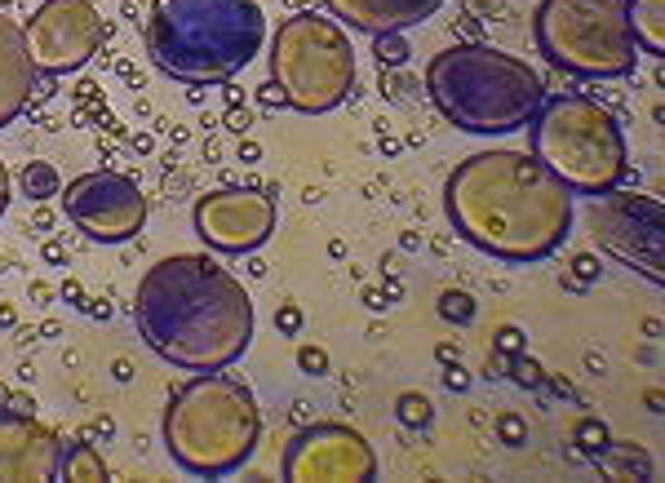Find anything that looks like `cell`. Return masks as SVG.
Instances as JSON below:
<instances>
[{
  "label": "cell",
  "mask_w": 665,
  "mask_h": 483,
  "mask_svg": "<svg viewBox=\"0 0 665 483\" xmlns=\"http://www.w3.org/2000/svg\"><path fill=\"white\" fill-rule=\"evenodd\" d=\"M32 67L45 76H71L89 63L111 36L102 14L89 0H45L23 27Z\"/></svg>",
  "instance_id": "obj_10"
},
{
  "label": "cell",
  "mask_w": 665,
  "mask_h": 483,
  "mask_svg": "<svg viewBox=\"0 0 665 483\" xmlns=\"http://www.w3.org/2000/svg\"><path fill=\"white\" fill-rule=\"evenodd\" d=\"M630 36L648 54H665V0H626Z\"/></svg>",
  "instance_id": "obj_17"
},
{
  "label": "cell",
  "mask_w": 665,
  "mask_h": 483,
  "mask_svg": "<svg viewBox=\"0 0 665 483\" xmlns=\"http://www.w3.org/2000/svg\"><path fill=\"white\" fill-rule=\"evenodd\" d=\"M506 373H510V377H515V382H519V386H546V373H541V368H537V364H532V359H528L524 351H519V355H510V359H506Z\"/></svg>",
  "instance_id": "obj_23"
},
{
  "label": "cell",
  "mask_w": 665,
  "mask_h": 483,
  "mask_svg": "<svg viewBox=\"0 0 665 483\" xmlns=\"http://www.w3.org/2000/svg\"><path fill=\"white\" fill-rule=\"evenodd\" d=\"M435 311H439V320H448V324H470L475 320V297L462 293V289H448V293H439V302H435Z\"/></svg>",
  "instance_id": "obj_21"
},
{
  "label": "cell",
  "mask_w": 665,
  "mask_h": 483,
  "mask_svg": "<svg viewBox=\"0 0 665 483\" xmlns=\"http://www.w3.org/2000/svg\"><path fill=\"white\" fill-rule=\"evenodd\" d=\"M435 355H439V364H457V346H448V342H444V346H439V351H435Z\"/></svg>",
  "instance_id": "obj_37"
},
{
  "label": "cell",
  "mask_w": 665,
  "mask_h": 483,
  "mask_svg": "<svg viewBox=\"0 0 665 483\" xmlns=\"http://www.w3.org/2000/svg\"><path fill=\"white\" fill-rule=\"evenodd\" d=\"M14 324H18L14 306H9V302H0V328H14Z\"/></svg>",
  "instance_id": "obj_35"
},
{
  "label": "cell",
  "mask_w": 665,
  "mask_h": 483,
  "mask_svg": "<svg viewBox=\"0 0 665 483\" xmlns=\"http://www.w3.org/2000/svg\"><path fill=\"white\" fill-rule=\"evenodd\" d=\"M249 120H253V116H249L244 107H231V111H227V129H235V133L249 129Z\"/></svg>",
  "instance_id": "obj_32"
},
{
  "label": "cell",
  "mask_w": 665,
  "mask_h": 483,
  "mask_svg": "<svg viewBox=\"0 0 665 483\" xmlns=\"http://www.w3.org/2000/svg\"><path fill=\"white\" fill-rule=\"evenodd\" d=\"M63 439L54 426L23 408H0V483H49L58 479Z\"/></svg>",
  "instance_id": "obj_14"
},
{
  "label": "cell",
  "mask_w": 665,
  "mask_h": 483,
  "mask_svg": "<svg viewBox=\"0 0 665 483\" xmlns=\"http://www.w3.org/2000/svg\"><path fill=\"white\" fill-rule=\"evenodd\" d=\"M497 439H501V444H524V439H528V430H524V417H519V413H501L497 417Z\"/></svg>",
  "instance_id": "obj_24"
},
{
  "label": "cell",
  "mask_w": 665,
  "mask_h": 483,
  "mask_svg": "<svg viewBox=\"0 0 665 483\" xmlns=\"http://www.w3.org/2000/svg\"><path fill=\"white\" fill-rule=\"evenodd\" d=\"M519 351H524V333H519V328H501V333H497V355H519Z\"/></svg>",
  "instance_id": "obj_28"
},
{
  "label": "cell",
  "mask_w": 665,
  "mask_h": 483,
  "mask_svg": "<svg viewBox=\"0 0 665 483\" xmlns=\"http://www.w3.org/2000/svg\"><path fill=\"white\" fill-rule=\"evenodd\" d=\"M133 324L165 364L218 373L253 342V297L204 253L160 258L133 293Z\"/></svg>",
  "instance_id": "obj_2"
},
{
  "label": "cell",
  "mask_w": 665,
  "mask_h": 483,
  "mask_svg": "<svg viewBox=\"0 0 665 483\" xmlns=\"http://www.w3.org/2000/svg\"><path fill=\"white\" fill-rule=\"evenodd\" d=\"M63 302H76V306H85V293H80V284L71 280V284H63Z\"/></svg>",
  "instance_id": "obj_33"
},
{
  "label": "cell",
  "mask_w": 665,
  "mask_h": 483,
  "mask_svg": "<svg viewBox=\"0 0 665 483\" xmlns=\"http://www.w3.org/2000/svg\"><path fill=\"white\" fill-rule=\"evenodd\" d=\"M572 271H577L581 284H595V280H599V258H595V249L577 253V258H572Z\"/></svg>",
  "instance_id": "obj_26"
},
{
  "label": "cell",
  "mask_w": 665,
  "mask_h": 483,
  "mask_svg": "<svg viewBox=\"0 0 665 483\" xmlns=\"http://www.w3.org/2000/svg\"><path fill=\"white\" fill-rule=\"evenodd\" d=\"M85 311L94 315V320H102V315H107V320H111V302H85Z\"/></svg>",
  "instance_id": "obj_34"
},
{
  "label": "cell",
  "mask_w": 665,
  "mask_h": 483,
  "mask_svg": "<svg viewBox=\"0 0 665 483\" xmlns=\"http://www.w3.org/2000/svg\"><path fill=\"white\" fill-rule=\"evenodd\" d=\"M444 386L448 390H466L470 386V373H466V368H457V364H444Z\"/></svg>",
  "instance_id": "obj_30"
},
{
  "label": "cell",
  "mask_w": 665,
  "mask_h": 483,
  "mask_svg": "<svg viewBox=\"0 0 665 483\" xmlns=\"http://www.w3.org/2000/svg\"><path fill=\"white\" fill-rule=\"evenodd\" d=\"M395 417H399V426H404V430H426L435 421V408H431V399H426L422 390H404V395L395 399Z\"/></svg>",
  "instance_id": "obj_20"
},
{
  "label": "cell",
  "mask_w": 665,
  "mask_h": 483,
  "mask_svg": "<svg viewBox=\"0 0 665 483\" xmlns=\"http://www.w3.org/2000/svg\"><path fill=\"white\" fill-rule=\"evenodd\" d=\"M63 213L98 244H129L147 226V195L125 173H80L63 187Z\"/></svg>",
  "instance_id": "obj_11"
},
{
  "label": "cell",
  "mask_w": 665,
  "mask_h": 483,
  "mask_svg": "<svg viewBox=\"0 0 665 483\" xmlns=\"http://www.w3.org/2000/svg\"><path fill=\"white\" fill-rule=\"evenodd\" d=\"M448 222L497 262H546L572 235V191L532 151H479L444 187Z\"/></svg>",
  "instance_id": "obj_1"
},
{
  "label": "cell",
  "mask_w": 665,
  "mask_h": 483,
  "mask_svg": "<svg viewBox=\"0 0 665 483\" xmlns=\"http://www.w3.org/2000/svg\"><path fill=\"white\" fill-rule=\"evenodd\" d=\"M266 40L258 0H160L147 18V58L160 76L182 85H227Z\"/></svg>",
  "instance_id": "obj_3"
},
{
  "label": "cell",
  "mask_w": 665,
  "mask_h": 483,
  "mask_svg": "<svg viewBox=\"0 0 665 483\" xmlns=\"http://www.w3.org/2000/svg\"><path fill=\"white\" fill-rule=\"evenodd\" d=\"M196 231L209 249L244 258L258 253L275 231V204L271 195L253 187H222L196 200Z\"/></svg>",
  "instance_id": "obj_13"
},
{
  "label": "cell",
  "mask_w": 665,
  "mask_h": 483,
  "mask_svg": "<svg viewBox=\"0 0 665 483\" xmlns=\"http://www.w3.org/2000/svg\"><path fill=\"white\" fill-rule=\"evenodd\" d=\"M532 32L541 54L577 80H621L639 67L626 0H541Z\"/></svg>",
  "instance_id": "obj_7"
},
{
  "label": "cell",
  "mask_w": 665,
  "mask_h": 483,
  "mask_svg": "<svg viewBox=\"0 0 665 483\" xmlns=\"http://www.w3.org/2000/svg\"><path fill=\"white\" fill-rule=\"evenodd\" d=\"M32 85H36V67L32 54H27L23 27L9 14H0V129L14 125L32 107Z\"/></svg>",
  "instance_id": "obj_15"
},
{
  "label": "cell",
  "mask_w": 665,
  "mask_h": 483,
  "mask_svg": "<svg viewBox=\"0 0 665 483\" xmlns=\"http://www.w3.org/2000/svg\"><path fill=\"white\" fill-rule=\"evenodd\" d=\"M258 439H262L258 399H253L249 382L227 377L222 368L178 386V395L165 408V448L196 479L235 475L253 457Z\"/></svg>",
  "instance_id": "obj_5"
},
{
  "label": "cell",
  "mask_w": 665,
  "mask_h": 483,
  "mask_svg": "<svg viewBox=\"0 0 665 483\" xmlns=\"http://www.w3.org/2000/svg\"><path fill=\"white\" fill-rule=\"evenodd\" d=\"M45 258H49V262H67V253H63V244H58V240H49V249H45Z\"/></svg>",
  "instance_id": "obj_36"
},
{
  "label": "cell",
  "mask_w": 665,
  "mask_h": 483,
  "mask_svg": "<svg viewBox=\"0 0 665 483\" xmlns=\"http://www.w3.org/2000/svg\"><path fill=\"white\" fill-rule=\"evenodd\" d=\"M373 54L382 58L386 67H404L408 63V40L399 32H386V36H373Z\"/></svg>",
  "instance_id": "obj_22"
},
{
  "label": "cell",
  "mask_w": 665,
  "mask_h": 483,
  "mask_svg": "<svg viewBox=\"0 0 665 483\" xmlns=\"http://www.w3.org/2000/svg\"><path fill=\"white\" fill-rule=\"evenodd\" d=\"M18 187H23V195H32V200H49V195L63 191V178H58L54 164L32 160L23 173H18Z\"/></svg>",
  "instance_id": "obj_19"
},
{
  "label": "cell",
  "mask_w": 665,
  "mask_h": 483,
  "mask_svg": "<svg viewBox=\"0 0 665 483\" xmlns=\"http://www.w3.org/2000/svg\"><path fill=\"white\" fill-rule=\"evenodd\" d=\"M9 195H14V182H9V169H5V160H0V218H5V209H9Z\"/></svg>",
  "instance_id": "obj_31"
},
{
  "label": "cell",
  "mask_w": 665,
  "mask_h": 483,
  "mask_svg": "<svg viewBox=\"0 0 665 483\" xmlns=\"http://www.w3.org/2000/svg\"><path fill=\"white\" fill-rule=\"evenodd\" d=\"M528 129L532 156L572 195H603L626 178V133L603 102L581 94L546 98Z\"/></svg>",
  "instance_id": "obj_6"
},
{
  "label": "cell",
  "mask_w": 665,
  "mask_h": 483,
  "mask_svg": "<svg viewBox=\"0 0 665 483\" xmlns=\"http://www.w3.org/2000/svg\"><path fill=\"white\" fill-rule=\"evenodd\" d=\"M58 479L63 483H102L107 466L98 461V452L80 439H63V457H58Z\"/></svg>",
  "instance_id": "obj_18"
},
{
  "label": "cell",
  "mask_w": 665,
  "mask_h": 483,
  "mask_svg": "<svg viewBox=\"0 0 665 483\" xmlns=\"http://www.w3.org/2000/svg\"><path fill=\"white\" fill-rule=\"evenodd\" d=\"M355 71V45L333 18L293 14L271 36V80L302 116L342 107L355 89Z\"/></svg>",
  "instance_id": "obj_8"
},
{
  "label": "cell",
  "mask_w": 665,
  "mask_h": 483,
  "mask_svg": "<svg viewBox=\"0 0 665 483\" xmlns=\"http://www.w3.org/2000/svg\"><path fill=\"white\" fill-rule=\"evenodd\" d=\"M298 364H302V373H329V355L320 351V346H302L298 351Z\"/></svg>",
  "instance_id": "obj_25"
},
{
  "label": "cell",
  "mask_w": 665,
  "mask_h": 483,
  "mask_svg": "<svg viewBox=\"0 0 665 483\" xmlns=\"http://www.w3.org/2000/svg\"><path fill=\"white\" fill-rule=\"evenodd\" d=\"M426 94L448 125L479 138H501L528 129L546 102V76L501 49L453 45L426 67Z\"/></svg>",
  "instance_id": "obj_4"
},
{
  "label": "cell",
  "mask_w": 665,
  "mask_h": 483,
  "mask_svg": "<svg viewBox=\"0 0 665 483\" xmlns=\"http://www.w3.org/2000/svg\"><path fill=\"white\" fill-rule=\"evenodd\" d=\"M324 5L342 23H351L355 32L386 36V32H404V27L426 23L444 0H324Z\"/></svg>",
  "instance_id": "obj_16"
},
{
  "label": "cell",
  "mask_w": 665,
  "mask_h": 483,
  "mask_svg": "<svg viewBox=\"0 0 665 483\" xmlns=\"http://www.w3.org/2000/svg\"><path fill=\"white\" fill-rule=\"evenodd\" d=\"M258 102H262V107H289V98H284V89L280 85H275V80H266V85L258 89Z\"/></svg>",
  "instance_id": "obj_29"
},
{
  "label": "cell",
  "mask_w": 665,
  "mask_h": 483,
  "mask_svg": "<svg viewBox=\"0 0 665 483\" xmlns=\"http://www.w3.org/2000/svg\"><path fill=\"white\" fill-rule=\"evenodd\" d=\"M586 231L603 244L608 258H617L630 271L648 275L652 284L665 280V209L652 195L634 191H603L586 204Z\"/></svg>",
  "instance_id": "obj_9"
},
{
  "label": "cell",
  "mask_w": 665,
  "mask_h": 483,
  "mask_svg": "<svg viewBox=\"0 0 665 483\" xmlns=\"http://www.w3.org/2000/svg\"><path fill=\"white\" fill-rule=\"evenodd\" d=\"M275 328L293 337V333H298V328H302V311H298V306H293V302H284L280 311H275Z\"/></svg>",
  "instance_id": "obj_27"
},
{
  "label": "cell",
  "mask_w": 665,
  "mask_h": 483,
  "mask_svg": "<svg viewBox=\"0 0 665 483\" xmlns=\"http://www.w3.org/2000/svg\"><path fill=\"white\" fill-rule=\"evenodd\" d=\"M280 470L289 483H373L377 452L355 426L315 421L289 439Z\"/></svg>",
  "instance_id": "obj_12"
}]
</instances>
